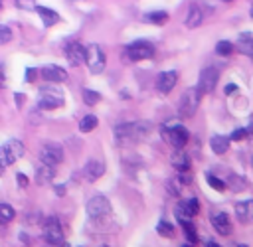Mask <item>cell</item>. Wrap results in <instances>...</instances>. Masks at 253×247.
<instances>
[{"instance_id": "cell-4", "label": "cell", "mask_w": 253, "mask_h": 247, "mask_svg": "<svg viewBox=\"0 0 253 247\" xmlns=\"http://www.w3.org/2000/svg\"><path fill=\"white\" fill-rule=\"evenodd\" d=\"M200 97H202V93L198 91V87H188V89L182 93L180 103H178V113H180V117H184V119L194 117V113L198 111V105H200Z\"/></svg>"}, {"instance_id": "cell-50", "label": "cell", "mask_w": 253, "mask_h": 247, "mask_svg": "<svg viewBox=\"0 0 253 247\" xmlns=\"http://www.w3.org/2000/svg\"><path fill=\"white\" fill-rule=\"evenodd\" d=\"M182 247H192V245H182Z\"/></svg>"}, {"instance_id": "cell-14", "label": "cell", "mask_w": 253, "mask_h": 247, "mask_svg": "<svg viewBox=\"0 0 253 247\" xmlns=\"http://www.w3.org/2000/svg\"><path fill=\"white\" fill-rule=\"evenodd\" d=\"M40 75L47 81V83H61L67 79V71L59 65H45L40 69Z\"/></svg>"}, {"instance_id": "cell-46", "label": "cell", "mask_w": 253, "mask_h": 247, "mask_svg": "<svg viewBox=\"0 0 253 247\" xmlns=\"http://www.w3.org/2000/svg\"><path fill=\"white\" fill-rule=\"evenodd\" d=\"M59 247H73V245H69V243H61Z\"/></svg>"}, {"instance_id": "cell-36", "label": "cell", "mask_w": 253, "mask_h": 247, "mask_svg": "<svg viewBox=\"0 0 253 247\" xmlns=\"http://www.w3.org/2000/svg\"><path fill=\"white\" fill-rule=\"evenodd\" d=\"M16 8L20 10H36V0H16Z\"/></svg>"}, {"instance_id": "cell-9", "label": "cell", "mask_w": 253, "mask_h": 247, "mask_svg": "<svg viewBox=\"0 0 253 247\" xmlns=\"http://www.w3.org/2000/svg\"><path fill=\"white\" fill-rule=\"evenodd\" d=\"M217 79H219V71H217V67H206V69H202V73H200V79H198V91L202 93V95H208V93H211L213 89H215V85H217Z\"/></svg>"}, {"instance_id": "cell-43", "label": "cell", "mask_w": 253, "mask_h": 247, "mask_svg": "<svg viewBox=\"0 0 253 247\" xmlns=\"http://www.w3.org/2000/svg\"><path fill=\"white\" fill-rule=\"evenodd\" d=\"M53 190H55V194H57V196H63V194H65V186H55Z\"/></svg>"}, {"instance_id": "cell-21", "label": "cell", "mask_w": 253, "mask_h": 247, "mask_svg": "<svg viewBox=\"0 0 253 247\" xmlns=\"http://www.w3.org/2000/svg\"><path fill=\"white\" fill-rule=\"evenodd\" d=\"M229 136H223V134H213L211 138H210V148L217 154V156H221V154H225L227 150H229Z\"/></svg>"}, {"instance_id": "cell-12", "label": "cell", "mask_w": 253, "mask_h": 247, "mask_svg": "<svg viewBox=\"0 0 253 247\" xmlns=\"http://www.w3.org/2000/svg\"><path fill=\"white\" fill-rule=\"evenodd\" d=\"M65 57H67L69 65H73V67L83 65L85 63V47L79 41H69L65 45Z\"/></svg>"}, {"instance_id": "cell-28", "label": "cell", "mask_w": 253, "mask_h": 247, "mask_svg": "<svg viewBox=\"0 0 253 247\" xmlns=\"http://www.w3.org/2000/svg\"><path fill=\"white\" fill-rule=\"evenodd\" d=\"M156 231H158V235H162V237H168V239H172V237L176 235V229H174V225H172L170 221H166V219H160V221H158V225H156Z\"/></svg>"}, {"instance_id": "cell-27", "label": "cell", "mask_w": 253, "mask_h": 247, "mask_svg": "<svg viewBox=\"0 0 253 247\" xmlns=\"http://www.w3.org/2000/svg\"><path fill=\"white\" fill-rule=\"evenodd\" d=\"M142 20L146 22V24H164L166 20H168V14L164 12V10H156V12H146L144 16H142Z\"/></svg>"}, {"instance_id": "cell-22", "label": "cell", "mask_w": 253, "mask_h": 247, "mask_svg": "<svg viewBox=\"0 0 253 247\" xmlns=\"http://www.w3.org/2000/svg\"><path fill=\"white\" fill-rule=\"evenodd\" d=\"M36 12L40 14V18H42V22H43L45 28H51V26H55V24L59 22V14H57L55 10H51V8L36 6Z\"/></svg>"}, {"instance_id": "cell-31", "label": "cell", "mask_w": 253, "mask_h": 247, "mask_svg": "<svg viewBox=\"0 0 253 247\" xmlns=\"http://www.w3.org/2000/svg\"><path fill=\"white\" fill-rule=\"evenodd\" d=\"M215 53H217V55H221V57L231 55V53H233V43H231V41H227V40L217 41V43H215Z\"/></svg>"}, {"instance_id": "cell-40", "label": "cell", "mask_w": 253, "mask_h": 247, "mask_svg": "<svg viewBox=\"0 0 253 247\" xmlns=\"http://www.w3.org/2000/svg\"><path fill=\"white\" fill-rule=\"evenodd\" d=\"M36 73H40V71H38V69H34V67H28V69H26V81H30V83H32V81L36 79Z\"/></svg>"}, {"instance_id": "cell-48", "label": "cell", "mask_w": 253, "mask_h": 247, "mask_svg": "<svg viewBox=\"0 0 253 247\" xmlns=\"http://www.w3.org/2000/svg\"><path fill=\"white\" fill-rule=\"evenodd\" d=\"M221 2H233V0H221Z\"/></svg>"}, {"instance_id": "cell-19", "label": "cell", "mask_w": 253, "mask_h": 247, "mask_svg": "<svg viewBox=\"0 0 253 247\" xmlns=\"http://www.w3.org/2000/svg\"><path fill=\"white\" fill-rule=\"evenodd\" d=\"M53 176H55V166H49V164H40L38 168H36V182L40 184V186H45V184H49L51 180H53Z\"/></svg>"}, {"instance_id": "cell-20", "label": "cell", "mask_w": 253, "mask_h": 247, "mask_svg": "<svg viewBox=\"0 0 253 247\" xmlns=\"http://www.w3.org/2000/svg\"><path fill=\"white\" fill-rule=\"evenodd\" d=\"M170 164H172L178 172H188V170H190V156H188L182 148H176V152H174L172 158H170Z\"/></svg>"}, {"instance_id": "cell-8", "label": "cell", "mask_w": 253, "mask_h": 247, "mask_svg": "<svg viewBox=\"0 0 253 247\" xmlns=\"http://www.w3.org/2000/svg\"><path fill=\"white\" fill-rule=\"evenodd\" d=\"M43 239L49 245H61L63 243V229H61V223L57 217L51 215L43 221Z\"/></svg>"}, {"instance_id": "cell-25", "label": "cell", "mask_w": 253, "mask_h": 247, "mask_svg": "<svg viewBox=\"0 0 253 247\" xmlns=\"http://www.w3.org/2000/svg\"><path fill=\"white\" fill-rule=\"evenodd\" d=\"M225 186H229L231 192H243L245 186H247V180L239 174H229L227 180H225Z\"/></svg>"}, {"instance_id": "cell-7", "label": "cell", "mask_w": 253, "mask_h": 247, "mask_svg": "<svg viewBox=\"0 0 253 247\" xmlns=\"http://www.w3.org/2000/svg\"><path fill=\"white\" fill-rule=\"evenodd\" d=\"M111 213V202L105 196H93L87 202V215L93 221H99Z\"/></svg>"}, {"instance_id": "cell-51", "label": "cell", "mask_w": 253, "mask_h": 247, "mask_svg": "<svg viewBox=\"0 0 253 247\" xmlns=\"http://www.w3.org/2000/svg\"><path fill=\"white\" fill-rule=\"evenodd\" d=\"M71 2H77V0H71Z\"/></svg>"}, {"instance_id": "cell-44", "label": "cell", "mask_w": 253, "mask_h": 247, "mask_svg": "<svg viewBox=\"0 0 253 247\" xmlns=\"http://www.w3.org/2000/svg\"><path fill=\"white\" fill-rule=\"evenodd\" d=\"M247 136H251V138H253V117H251V121H249V126H247Z\"/></svg>"}, {"instance_id": "cell-23", "label": "cell", "mask_w": 253, "mask_h": 247, "mask_svg": "<svg viewBox=\"0 0 253 247\" xmlns=\"http://www.w3.org/2000/svg\"><path fill=\"white\" fill-rule=\"evenodd\" d=\"M204 22V12L198 4H192L190 6V12L186 16V28H198L200 24Z\"/></svg>"}, {"instance_id": "cell-38", "label": "cell", "mask_w": 253, "mask_h": 247, "mask_svg": "<svg viewBox=\"0 0 253 247\" xmlns=\"http://www.w3.org/2000/svg\"><path fill=\"white\" fill-rule=\"evenodd\" d=\"M243 138H247V128H235L233 132H231V136H229V140H243Z\"/></svg>"}, {"instance_id": "cell-41", "label": "cell", "mask_w": 253, "mask_h": 247, "mask_svg": "<svg viewBox=\"0 0 253 247\" xmlns=\"http://www.w3.org/2000/svg\"><path fill=\"white\" fill-rule=\"evenodd\" d=\"M237 91V85L235 83H227L225 85V95H231V93H235Z\"/></svg>"}, {"instance_id": "cell-2", "label": "cell", "mask_w": 253, "mask_h": 247, "mask_svg": "<svg viewBox=\"0 0 253 247\" xmlns=\"http://www.w3.org/2000/svg\"><path fill=\"white\" fill-rule=\"evenodd\" d=\"M61 105H63V91L57 87V83L40 87V101H38L40 109L47 111V109H57Z\"/></svg>"}, {"instance_id": "cell-34", "label": "cell", "mask_w": 253, "mask_h": 247, "mask_svg": "<svg viewBox=\"0 0 253 247\" xmlns=\"http://www.w3.org/2000/svg\"><path fill=\"white\" fill-rule=\"evenodd\" d=\"M166 188H168V194L174 196V198L180 196V192H182V184H180L176 178H174V180H168V182H166Z\"/></svg>"}, {"instance_id": "cell-39", "label": "cell", "mask_w": 253, "mask_h": 247, "mask_svg": "<svg viewBox=\"0 0 253 247\" xmlns=\"http://www.w3.org/2000/svg\"><path fill=\"white\" fill-rule=\"evenodd\" d=\"M16 180H18V186H20V188H26V186H28V176H26V174L18 172V174H16Z\"/></svg>"}, {"instance_id": "cell-42", "label": "cell", "mask_w": 253, "mask_h": 247, "mask_svg": "<svg viewBox=\"0 0 253 247\" xmlns=\"http://www.w3.org/2000/svg\"><path fill=\"white\" fill-rule=\"evenodd\" d=\"M204 247H221V245H219V243H217V241H213V239H208V241H206V245H204Z\"/></svg>"}, {"instance_id": "cell-6", "label": "cell", "mask_w": 253, "mask_h": 247, "mask_svg": "<svg viewBox=\"0 0 253 247\" xmlns=\"http://www.w3.org/2000/svg\"><path fill=\"white\" fill-rule=\"evenodd\" d=\"M125 55L130 61H142V59H150L154 55V45L146 40H136L132 43H128L125 47Z\"/></svg>"}, {"instance_id": "cell-24", "label": "cell", "mask_w": 253, "mask_h": 247, "mask_svg": "<svg viewBox=\"0 0 253 247\" xmlns=\"http://www.w3.org/2000/svg\"><path fill=\"white\" fill-rule=\"evenodd\" d=\"M237 49L253 61V36H251V34H243V36L237 40Z\"/></svg>"}, {"instance_id": "cell-26", "label": "cell", "mask_w": 253, "mask_h": 247, "mask_svg": "<svg viewBox=\"0 0 253 247\" xmlns=\"http://www.w3.org/2000/svg\"><path fill=\"white\" fill-rule=\"evenodd\" d=\"M180 225H182V231H184L186 239L190 243H198V231H196V225L192 223V219H180Z\"/></svg>"}, {"instance_id": "cell-37", "label": "cell", "mask_w": 253, "mask_h": 247, "mask_svg": "<svg viewBox=\"0 0 253 247\" xmlns=\"http://www.w3.org/2000/svg\"><path fill=\"white\" fill-rule=\"evenodd\" d=\"M10 166V160H8V154L4 150V146H0V174Z\"/></svg>"}, {"instance_id": "cell-45", "label": "cell", "mask_w": 253, "mask_h": 247, "mask_svg": "<svg viewBox=\"0 0 253 247\" xmlns=\"http://www.w3.org/2000/svg\"><path fill=\"white\" fill-rule=\"evenodd\" d=\"M0 87H4V71H2V67H0Z\"/></svg>"}, {"instance_id": "cell-15", "label": "cell", "mask_w": 253, "mask_h": 247, "mask_svg": "<svg viewBox=\"0 0 253 247\" xmlns=\"http://www.w3.org/2000/svg\"><path fill=\"white\" fill-rule=\"evenodd\" d=\"M210 219H211L213 229L219 235H229L231 233V221H229V215L225 211H215V213H211Z\"/></svg>"}, {"instance_id": "cell-18", "label": "cell", "mask_w": 253, "mask_h": 247, "mask_svg": "<svg viewBox=\"0 0 253 247\" xmlns=\"http://www.w3.org/2000/svg\"><path fill=\"white\" fill-rule=\"evenodd\" d=\"M2 146H4V150H6V154H8L10 164H14L16 160H20V158L24 156V144H22L20 140H16V138L8 140V142L2 144Z\"/></svg>"}, {"instance_id": "cell-35", "label": "cell", "mask_w": 253, "mask_h": 247, "mask_svg": "<svg viewBox=\"0 0 253 247\" xmlns=\"http://www.w3.org/2000/svg\"><path fill=\"white\" fill-rule=\"evenodd\" d=\"M10 40H12V30H10L8 26H2V24H0V45L8 43Z\"/></svg>"}, {"instance_id": "cell-33", "label": "cell", "mask_w": 253, "mask_h": 247, "mask_svg": "<svg viewBox=\"0 0 253 247\" xmlns=\"http://www.w3.org/2000/svg\"><path fill=\"white\" fill-rule=\"evenodd\" d=\"M83 101H85V105H97L101 101V95L93 89H83Z\"/></svg>"}, {"instance_id": "cell-11", "label": "cell", "mask_w": 253, "mask_h": 247, "mask_svg": "<svg viewBox=\"0 0 253 247\" xmlns=\"http://www.w3.org/2000/svg\"><path fill=\"white\" fill-rule=\"evenodd\" d=\"M198 211H200V202H198V198H188V200L178 202V204L174 206V215H176L178 221H180V219H192V217L198 215Z\"/></svg>"}, {"instance_id": "cell-29", "label": "cell", "mask_w": 253, "mask_h": 247, "mask_svg": "<svg viewBox=\"0 0 253 247\" xmlns=\"http://www.w3.org/2000/svg\"><path fill=\"white\" fill-rule=\"evenodd\" d=\"M16 217V209L10 204H0V223L6 225Z\"/></svg>"}, {"instance_id": "cell-47", "label": "cell", "mask_w": 253, "mask_h": 247, "mask_svg": "<svg viewBox=\"0 0 253 247\" xmlns=\"http://www.w3.org/2000/svg\"><path fill=\"white\" fill-rule=\"evenodd\" d=\"M235 247H247V245H243V243H237V245H235Z\"/></svg>"}, {"instance_id": "cell-1", "label": "cell", "mask_w": 253, "mask_h": 247, "mask_svg": "<svg viewBox=\"0 0 253 247\" xmlns=\"http://www.w3.org/2000/svg\"><path fill=\"white\" fill-rule=\"evenodd\" d=\"M148 132H150V123L146 121L123 123L115 126V140L119 144H134V142H140Z\"/></svg>"}, {"instance_id": "cell-16", "label": "cell", "mask_w": 253, "mask_h": 247, "mask_svg": "<svg viewBox=\"0 0 253 247\" xmlns=\"http://www.w3.org/2000/svg\"><path fill=\"white\" fill-rule=\"evenodd\" d=\"M235 215H237L239 223H249V221H253V200L237 202V204H235Z\"/></svg>"}, {"instance_id": "cell-3", "label": "cell", "mask_w": 253, "mask_h": 247, "mask_svg": "<svg viewBox=\"0 0 253 247\" xmlns=\"http://www.w3.org/2000/svg\"><path fill=\"white\" fill-rule=\"evenodd\" d=\"M160 134H162V140L168 142L170 146L174 148H184L190 140V132L186 126L182 124H172V126H162L160 128Z\"/></svg>"}, {"instance_id": "cell-10", "label": "cell", "mask_w": 253, "mask_h": 247, "mask_svg": "<svg viewBox=\"0 0 253 247\" xmlns=\"http://www.w3.org/2000/svg\"><path fill=\"white\" fill-rule=\"evenodd\" d=\"M63 160V148L55 142H45L40 148V162L49 164V166H57Z\"/></svg>"}, {"instance_id": "cell-17", "label": "cell", "mask_w": 253, "mask_h": 247, "mask_svg": "<svg viewBox=\"0 0 253 247\" xmlns=\"http://www.w3.org/2000/svg\"><path fill=\"white\" fill-rule=\"evenodd\" d=\"M83 174H85V178L89 182H95L105 174V164L99 162V160H87V164L83 168Z\"/></svg>"}, {"instance_id": "cell-30", "label": "cell", "mask_w": 253, "mask_h": 247, "mask_svg": "<svg viewBox=\"0 0 253 247\" xmlns=\"http://www.w3.org/2000/svg\"><path fill=\"white\" fill-rule=\"evenodd\" d=\"M95 126H97V117H95V115H85V117L79 121V130H81V132H91Z\"/></svg>"}, {"instance_id": "cell-5", "label": "cell", "mask_w": 253, "mask_h": 247, "mask_svg": "<svg viewBox=\"0 0 253 247\" xmlns=\"http://www.w3.org/2000/svg\"><path fill=\"white\" fill-rule=\"evenodd\" d=\"M85 63H87V67H89V71L93 75L103 73L105 63H107V57H105V51L101 49V45L91 43V45L85 47Z\"/></svg>"}, {"instance_id": "cell-49", "label": "cell", "mask_w": 253, "mask_h": 247, "mask_svg": "<svg viewBox=\"0 0 253 247\" xmlns=\"http://www.w3.org/2000/svg\"><path fill=\"white\" fill-rule=\"evenodd\" d=\"M251 18H253V8H251Z\"/></svg>"}, {"instance_id": "cell-32", "label": "cell", "mask_w": 253, "mask_h": 247, "mask_svg": "<svg viewBox=\"0 0 253 247\" xmlns=\"http://www.w3.org/2000/svg\"><path fill=\"white\" fill-rule=\"evenodd\" d=\"M206 180H208V184H210L215 192H223V190L227 188V186H225V182H223L221 178H217L215 174H211V172H208V174H206Z\"/></svg>"}, {"instance_id": "cell-13", "label": "cell", "mask_w": 253, "mask_h": 247, "mask_svg": "<svg viewBox=\"0 0 253 247\" xmlns=\"http://www.w3.org/2000/svg\"><path fill=\"white\" fill-rule=\"evenodd\" d=\"M176 81H178V73L176 71H162V73H158V77H156L158 93H162V95L170 93L176 87Z\"/></svg>"}]
</instances>
